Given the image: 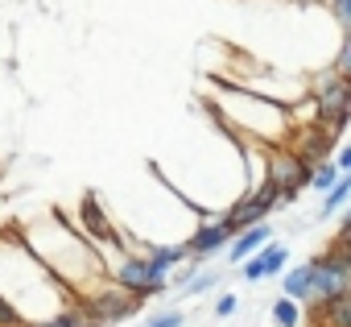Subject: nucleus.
<instances>
[{
    "label": "nucleus",
    "instance_id": "obj_1",
    "mask_svg": "<svg viewBox=\"0 0 351 327\" xmlns=\"http://www.w3.org/2000/svg\"><path fill=\"white\" fill-rule=\"evenodd\" d=\"M310 100H314L318 120H322L335 137H343L347 116H351V83H347V79H339L335 71H326V75H318V79H314Z\"/></svg>",
    "mask_w": 351,
    "mask_h": 327
},
{
    "label": "nucleus",
    "instance_id": "obj_2",
    "mask_svg": "<svg viewBox=\"0 0 351 327\" xmlns=\"http://www.w3.org/2000/svg\"><path fill=\"white\" fill-rule=\"evenodd\" d=\"M265 183L277 187L281 203H293L298 191L310 187V166L293 149H269V157H265Z\"/></svg>",
    "mask_w": 351,
    "mask_h": 327
},
{
    "label": "nucleus",
    "instance_id": "obj_3",
    "mask_svg": "<svg viewBox=\"0 0 351 327\" xmlns=\"http://www.w3.org/2000/svg\"><path fill=\"white\" fill-rule=\"evenodd\" d=\"M277 203H281L277 187H273V183H261L256 191H244V195H240V203L223 216V224H228V232L236 236V232H244V228H252V224H265V216H269Z\"/></svg>",
    "mask_w": 351,
    "mask_h": 327
},
{
    "label": "nucleus",
    "instance_id": "obj_4",
    "mask_svg": "<svg viewBox=\"0 0 351 327\" xmlns=\"http://www.w3.org/2000/svg\"><path fill=\"white\" fill-rule=\"evenodd\" d=\"M141 302L124 290V286H116V282H108L104 290H95L91 298H87V319H95L99 327H108V323H120V319H128L132 311H136Z\"/></svg>",
    "mask_w": 351,
    "mask_h": 327
},
{
    "label": "nucleus",
    "instance_id": "obj_5",
    "mask_svg": "<svg viewBox=\"0 0 351 327\" xmlns=\"http://www.w3.org/2000/svg\"><path fill=\"white\" fill-rule=\"evenodd\" d=\"M79 220H83V236L95 240V245H120V240H124V236L116 232V224L99 212V199H95L91 191L79 199Z\"/></svg>",
    "mask_w": 351,
    "mask_h": 327
},
{
    "label": "nucleus",
    "instance_id": "obj_6",
    "mask_svg": "<svg viewBox=\"0 0 351 327\" xmlns=\"http://www.w3.org/2000/svg\"><path fill=\"white\" fill-rule=\"evenodd\" d=\"M335 133L330 128H318V124H302L298 128V145H293V153L306 161V166L314 170L318 161H330V149H335Z\"/></svg>",
    "mask_w": 351,
    "mask_h": 327
},
{
    "label": "nucleus",
    "instance_id": "obj_7",
    "mask_svg": "<svg viewBox=\"0 0 351 327\" xmlns=\"http://www.w3.org/2000/svg\"><path fill=\"white\" fill-rule=\"evenodd\" d=\"M223 245H232V232H228V224L219 220V224H203V228L182 245V249L199 261V257H207V253H215V249H223Z\"/></svg>",
    "mask_w": 351,
    "mask_h": 327
},
{
    "label": "nucleus",
    "instance_id": "obj_8",
    "mask_svg": "<svg viewBox=\"0 0 351 327\" xmlns=\"http://www.w3.org/2000/svg\"><path fill=\"white\" fill-rule=\"evenodd\" d=\"M265 240H273V228H269V224H252V228L236 232V236H232V245H228V261H232V265L248 261V257H252Z\"/></svg>",
    "mask_w": 351,
    "mask_h": 327
},
{
    "label": "nucleus",
    "instance_id": "obj_9",
    "mask_svg": "<svg viewBox=\"0 0 351 327\" xmlns=\"http://www.w3.org/2000/svg\"><path fill=\"white\" fill-rule=\"evenodd\" d=\"M186 257H191V253H186L182 245H153L141 261H145V269H149L153 282H165V273L178 265V261H186Z\"/></svg>",
    "mask_w": 351,
    "mask_h": 327
},
{
    "label": "nucleus",
    "instance_id": "obj_10",
    "mask_svg": "<svg viewBox=\"0 0 351 327\" xmlns=\"http://www.w3.org/2000/svg\"><path fill=\"white\" fill-rule=\"evenodd\" d=\"M281 298H289V302H310V265H298V269H289L285 278H281Z\"/></svg>",
    "mask_w": 351,
    "mask_h": 327
},
{
    "label": "nucleus",
    "instance_id": "obj_11",
    "mask_svg": "<svg viewBox=\"0 0 351 327\" xmlns=\"http://www.w3.org/2000/svg\"><path fill=\"white\" fill-rule=\"evenodd\" d=\"M256 257H261V265H265V278H277V273L285 269V257H289V249H285L281 240H265V245L256 249Z\"/></svg>",
    "mask_w": 351,
    "mask_h": 327
},
{
    "label": "nucleus",
    "instance_id": "obj_12",
    "mask_svg": "<svg viewBox=\"0 0 351 327\" xmlns=\"http://www.w3.org/2000/svg\"><path fill=\"white\" fill-rule=\"evenodd\" d=\"M318 311H322V323L326 327H351V294H339V298L322 302Z\"/></svg>",
    "mask_w": 351,
    "mask_h": 327
},
{
    "label": "nucleus",
    "instance_id": "obj_13",
    "mask_svg": "<svg viewBox=\"0 0 351 327\" xmlns=\"http://www.w3.org/2000/svg\"><path fill=\"white\" fill-rule=\"evenodd\" d=\"M347 195H351V179H347V174H339V179H335V187L326 191V203H322V216H335V212H339V207L347 203Z\"/></svg>",
    "mask_w": 351,
    "mask_h": 327
},
{
    "label": "nucleus",
    "instance_id": "obj_14",
    "mask_svg": "<svg viewBox=\"0 0 351 327\" xmlns=\"http://www.w3.org/2000/svg\"><path fill=\"white\" fill-rule=\"evenodd\" d=\"M273 323H277V327H298V323H302V306L289 302V298H277V302H273Z\"/></svg>",
    "mask_w": 351,
    "mask_h": 327
},
{
    "label": "nucleus",
    "instance_id": "obj_15",
    "mask_svg": "<svg viewBox=\"0 0 351 327\" xmlns=\"http://www.w3.org/2000/svg\"><path fill=\"white\" fill-rule=\"evenodd\" d=\"M335 179H339V170L330 166V161H318V166L310 170V187H314V191H330Z\"/></svg>",
    "mask_w": 351,
    "mask_h": 327
},
{
    "label": "nucleus",
    "instance_id": "obj_16",
    "mask_svg": "<svg viewBox=\"0 0 351 327\" xmlns=\"http://www.w3.org/2000/svg\"><path fill=\"white\" fill-rule=\"evenodd\" d=\"M0 327H25V319L17 315V306H13L5 294H0Z\"/></svg>",
    "mask_w": 351,
    "mask_h": 327
},
{
    "label": "nucleus",
    "instance_id": "obj_17",
    "mask_svg": "<svg viewBox=\"0 0 351 327\" xmlns=\"http://www.w3.org/2000/svg\"><path fill=\"white\" fill-rule=\"evenodd\" d=\"M186 319H182V311H165V315H153L145 327H182Z\"/></svg>",
    "mask_w": 351,
    "mask_h": 327
},
{
    "label": "nucleus",
    "instance_id": "obj_18",
    "mask_svg": "<svg viewBox=\"0 0 351 327\" xmlns=\"http://www.w3.org/2000/svg\"><path fill=\"white\" fill-rule=\"evenodd\" d=\"M240 273H244V278H248V282H261V278H265V265H261V257H256V253H252V257H248V261H240Z\"/></svg>",
    "mask_w": 351,
    "mask_h": 327
},
{
    "label": "nucleus",
    "instance_id": "obj_19",
    "mask_svg": "<svg viewBox=\"0 0 351 327\" xmlns=\"http://www.w3.org/2000/svg\"><path fill=\"white\" fill-rule=\"evenodd\" d=\"M215 282H219V273H215V269H211V273H199V278H191V282H186V294H203V290H207V286H215Z\"/></svg>",
    "mask_w": 351,
    "mask_h": 327
},
{
    "label": "nucleus",
    "instance_id": "obj_20",
    "mask_svg": "<svg viewBox=\"0 0 351 327\" xmlns=\"http://www.w3.org/2000/svg\"><path fill=\"white\" fill-rule=\"evenodd\" d=\"M335 17H339V25L351 21V0H335Z\"/></svg>",
    "mask_w": 351,
    "mask_h": 327
},
{
    "label": "nucleus",
    "instance_id": "obj_21",
    "mask_svg": "<svg viewBox=\"0 0 351 327\" xmlns=\"http://www.w3.org/2000/svg\"><path fill=\"white\" fill-rule=\"evenodd\" d=\"M236 311V294H223L219 302H215V315H232Z\"/></svg>",
    "mask_w": 351,
    "mask_h": 327
}]
</instances>
